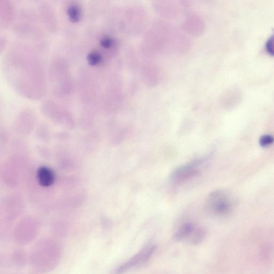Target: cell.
<instances>
[{
	"mask_svg": "<svg viewBox=\"0 0 274 274\" xmlns=\"http://www.w3.org/2000/svg\"><path fill=\"white\" fill-rule=\"evenodd\" d=\"M197 227L192 223H186L183 225L178 231H177L175 235V238L177 240H185L191 238L192 239L193 236L197 229Z\"/></svg>",
	"mask_w": 274,
	"mask_h": 274,
	"instance_id": "cell-4",
	"label": "cell"
},
{
	"mask_svg": "<svg viewBox=\"0 0 274 274\" xmlns=\"http://www.w3.org/2000/svg\"><path fill=\"white\" fill-rule=\"evenodd\" d=\"M274 141V138L271 135L262 136L259 141L260 145L262 147H268L272 145Z\"/></svg>",
	"mask_w": 274,
	"mask_h": 274,
	"instance_id": "cell-8",
	"label": "cell"
},
{
	"mask_svg": "<svg viewBox=\"0 0 274 274\" xmlns=\"http://www.w3.org/2000/svg\"><path fill=\"white\" fill-rule=\"evenodd\" d=\"M155 250V247L154 246L146 247L143 250H142L129 261L117 269L115 272V274H123L130 269L140 265L141 263L146 262L153 255Z\"/></svg>",
	"mask_w": 274,
	"mask_h": 274,
	"instance_id": "cell-3",
	"label": "cell"
},
{
	"mask_svg": "<svg viewBox=\"0 0 274 274\" xmlns=\"http://www.w3.org/2000/svg\"><path fill=\"white\" fill-rule=\"evenodd\" d=\"M201 161L200 160H195L176 169L171 175L172 182L179 185L194 178L198 172V167L201 164Z\"/></svg>",
	"mask_w": 274,
	"mask_h": 274,
	"instance_id": "cell-2",
	"label": "cell"
},
{
	"mask_svg": "<svg viewBox=\"0 0 274 274\" xmlns=\"http://www.w3.org/2000/svg\"><path fill=\"white\" fill-rule=\"evenodd\" d=\"M38 179L40 185L45 187L49 186L54 182V173L47 167H42L38 170Z\"/></svg>",
	"mask_w": 274,
	"mask_h": 274,
	"instance_id": "cell-5",
	"label": "cell"
},
{
	"mask_svg": "<svg viewBox=\"0 0 274 274\" xmlns=\"http://www.w3.org/2000/svg\"><path fill=\"white\" fill-rule=\"evenodd\" d=\"M112 40L109 37H105L100 40V44L104 48H109L112 45Z\"/></svg>",
	"mask_w": 274,
	"mask_h": 274,
	"instance_id": "cell-10",
	"label": "cell"
},
{
	"mask_svg": "<svg viewBox=\"0 0 274 274\" xmlns=\"http://www.w3.org/2000/svg\"><path fill=\"white\" fill-rule=\"evenodd\" d=\"M87 59L90 65H96L101 62V60H102V57L99 52L93 51L89 54Z\"/></svg>",
	"mask_w": 274,
	"mask_h": 274,
	"instance_id": "cell-7",
	"label": "cell"
},
{
	"mask_svg": "<svg viewBox=\"0 0 274 274\" xmlns=\"http://www.w3.org/2000/svg\"><path fill=\"white\" fill-rule=\"evenodd\" d=\"M266 47L268 53L274 56V34L268 39Z\"/></svg>",
	"mask_w": 274,
	"mask_h": 274,
	"instance_id": "cell-9",
	"label": "cell"
},
{
	"mask_svg": "<svg viewBox=\"0 0 274 274\" xmlns=\"http://www.w3.org/2000/svg\"><path fill=\"white\" fill-rule=\"evenodd\" d=\"M67 14L70 21L74 23L78 22L81 17L80 8L78 5L74 3L69 5Z\"/></svg>",
	"mask_w": 274,
	"mask_h": 274,
	"instance_id": "cell-6",
	"label": "cell"
},
{
	"mask_svg": "<svg viewBox=\"0 0 274 274\" xmlns=\"http://www.w3.org/2000/svg\"><path fill=\"white\" fill-rule=\"evenodd\" d=\"M236 201L229 192L219 190L213 191L208 196L205 203L207 211L215 216H225L234 209Z\"/></svg>",
	"mask_w": 274,
	"mask_h": 274,
	"instance_id": "cell-1",
	"label": "cell"
}]
</instances>
